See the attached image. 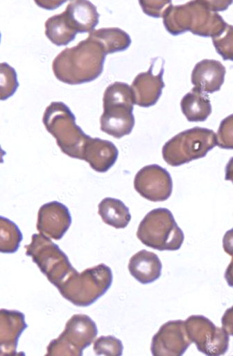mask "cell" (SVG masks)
I'll list each match as a JSON object with an SVG mask.
<instances>
[{
  "label": "cell",
  "mask_w": 233,
  "mask_h": 356,
  "mask_svg": "<svg viewBox=\"0 0 233 356\" xmlns=\"http://www.w3.org/2000/svg\"><path fill=\"white\" fill-rule=\"evenodd\" d=\"M106 56L103 45L88 36L75 47L60 52L52 63V70L58 81L71 86L82 85L101 76Z\"/></svg>",
  "instance_id": "cell-1"
},
{
  "label": "cell",
  "mask_w": 233,
  "mask_h": 356,
  "mask_svg": "<svg viewBox=\"0 0 233 356\" xmlns=\"http://www.w3.org/2000/svg\"><path fill=\"white\" fill-rule=\"evenodd\" d=\"M165 29L178 36L190 31L195 35L216 38L224 32L227 24L221 15L209 8L207 1H190L170 6L163 17Z\"/></svg>",
  "instance_id": "cell-2"
},
{
  "label": "cell",
  "mask_w": 233,
  "mask_h": 356,
  "mask_svg": "<svg viewBox=\"0 0 233 356\" xmlns=\"http://www.w3.org/2000/svg\"><path fill=\"white\" fill-rule=\"evenodd\" d=\"M43 123L63 154L83 161L90 136L76 124V117L62 102H53L44 113Z\"/></svg>",
  "instance_id": "cell-3"
},
{
  "label": "cell",
  "mask_w": 233,
  "mask_h": 356,
  "mask_svg": "<svg viewBox=\"0 0 233 356\" xmlns=\"http://www.w3.org/2000/svg\"><path fill=\"white\" fill-rule=\"evenodd\" d=\"M135 105L132 88L126 83L109 85L103 96V113L101 116V131L114 138L130 135L135 127Z\"/></svg>",
  "instance_id": "cell-4"
},
{
  "label": "cell",
  "mask_w": 233,
  "mask_h": 356,
  "mask_svg": "<svg viewBox=\"0 0 233 356\" xmlns=\"http://www.w3.org/2000/svg\"><path fill=\"white\" fill-rule=\"evenodd\" d=\"M112 279L111 268L100 264L81 273L75 270L56 289L74 305L89 307L107 293Z\"/></svg>",
  "instance_id": "cell-5"
},
{
  "label": "cell",
  "mask_w": 233,
  "mask_h": 356,
  "mask_svg": "<svg viewBox=\"0 0 233 356\" xmlns=\"http://www.w3.org/2000/svg\"><path fill=\"white\" fill-rule=\"evenodd\" d=\"M137 238L142 244L157 251H178L185 236L166 208H157L142 219L138 227Z\"/></svg>",
  "instance_id": "cell-6"
},
{
  "label": "cell",
  "mask_w": 233,
  "mask_h": 356,
  "mask_svg": "<svg viewBox=\"0 0 233 356\" xmlns=\"http://www.w3.org/2000/svg\"><path fill=\"white\" fill-rule=\"evenodd\" d=\"M216 146L215 132L196 127L169 140L162 149V155L169 165L176 168L205 157Z\"/></svg>",
  "instance_id": "cell-7"
},
{
  "label": "cell",
  "mask_w": 233,
  "mask_h": 356,
  "mask_svg": "<svg viewBox=\"0 0 233 356\" xmlns=\"http://www.w3.org/2000/svg\"><path fill=\"white\" fill-rule=\"evenodd\" d=\"M25 248L26 255L32 257L33 262L55 287L76 270L59 245L42 234H33L31 243Z\"/></svg>",
  "instance_id": "cell-8"
},
{
  "label": "cell",
  "mask_w": 233,
  "mask_h": 356,
  "mask_svg": "<svg viewBox=\"0 0 233 356\" xmlns=\"http://www.w3.org/2000/svg\"><path fill=\"white\" fill-rule=\"evenodd\" d=\"M97 335L98 329L92 318L84 314H74L67 321L62 334L49 343L46 355L82 356Z\"/></svg>",
  "instance_id": "cell-9"
},
{
  "label": "cell",
  "mask_w": 233,
  "mask_h": 356,
  "mask_svg": "<svg viewBox=\"0 0 233 356\" xmlns=\"http://www.w3.org/2000/svg\"><path fill=\"white\" fill-rule=\"evenodd\" d=\"M186 330L191 343L206 355H223L227 353L230 335L202 316H191L185 321Z\"/></svg>",
  "instance_id": "cell-10"
},
{
  "label": "cell",
  "mask_w": 233,
  "mask_h": 356,
  "mask_svg": "<svg viewBox=\"0 0 233 356\" xmlns=\"http://www.w3.org/2000/svg\"><path fill=\"white\" fill-rule=\"evenodd\" d=\"M134 187L144 199L163 202L171 196L173 181L170 172L159 165L144 166L137 173Z\"/></svg>",
  "instance_id": "cell-11"
},
{
  "label": "cell",
  "mask_w": 233,
  "mask_h": 356,
  "mask_svg": "<svg viewBox=\"0 0 233 356\" xmlns=\"http://www.w3.org/2000/svg\"><path fill=\"white\" fill-rule=\"evenodd\" d=\"M191 344L185 321H170L162 325L153 336L151 352L155 356L182 355Z\"/></svg>",
  "instance_id": "cell-12"
},
{
  "label": "cell",
  "mask_w": 233,
  "mask_h": 356,
  "mask_svg": "<svg viewBox=\"0 0 233 356\" xmlns=\"http://www.w3.org/2000/svg\"><path fill=\"white\" fill-rule=\"evenodd\" d=\"M72 225V217L65 204L51 202L43 204L37 212V229L40 234L53 238L62 240Z\"/></svg>",
  "instance_id": "cell-13"
},
{
  "label": "cell",
  "mask_w": 233,
  "mask_h": 356,
  "mask_svg": "<svg viewBox=\"0 0 233 356\" xmlns=\"http://www.w3.org/2000/svg\"><path fill=\"white\" fill-rule=\"evenodd\" d=\"M164 64L159 74H153V63L148 72L139 74L135 78L131 88L133 90L135 105L141 108H149L159 102L165 86L163 81Z\"/></svg>",
  "instance_id": "cell-14"
},
{
  "label": "cell",
  "mask_w": 233,
  "mask_h": 356,
  "mask_svg": "<svg viewBox=\"0 0 233 356\" xmlns=\"http://www.w3.org/2000/svg\"><path fill=\"white\" fill-rule=\"evenodd\" d=\"M27 328L24 313L0 309V354L16 355L19 339Z\"/></svg>",
  "instance_id": "cell-15"
},
{
  "label": "cell",
  "mask_w": 233,
  "mask_h": 356,
  "mask_svg": "<svg viewBox=\"0 0 233 356\" xmlns=\"http://www.w3.org/2000/svg\"><path fill=\"white\" fill-rule=\"evenodd\" d=\"M225 67L217 60H202L191 73V84L205 94L219 92L224 84Z\"/></svg>",
  "instance_id": "cell-16"
},
{
  "label": "cell",
  "mask_w": 233,
  "mask_h": 356,
  "mask_svg": "<svg viewBox=\"0 0 233 356\" xmlns=\"http://www.w3.org/2000/svg\"><path fill=\"white\" fill-rule=\"evenodd\" d=\"M119 158V149L114 143L101 138L89 140L83 161L88 162L95 172L105 173L114 165Z\"/></svg>",
  "instance_id": "cell-17"
},
{
  "label": "cell",
  "mask_w": 233,
  "mask_h": 356,
  "mask_svg": "<svg viewBox=\"0 0 233 356\" xmlns=\"http://www.w3.org/2000/svg\"><path fill=\"white\" fill-rule=\"evenodd\" d=\"M128 268L137 282L146 285L161 277L163 265L155 253L141 250L131 257Z\"/></svg>",
  "instance_id": "cell-18"
},
{
  "label": "cell",
  "mask_w": 233,
  "mask_h": 356,
  "mask_svg": "<svg viewBox=\"0 0 233 356\" xmlns=\"http://www.w3.org/2000/svg\"><path fill=\"white\" fill-rule=\"evenodd\" d=\"M67 18L78 33H90L99 24L100 14L96 6L85 0H75L65 10Z\"/></svg>",
  "instance_id": "cell-19"
},
{
  "label": "cell",
  "mask_w": 233,
  "mask_h": 356,
  "mask_svg": "<svg viewBox=\"0 0 233 356\" xmlns=\"http://www.w3.org/2000/svg\"><path fill=\"white\" fill-rule=\"evenodd\" d=\"M183 115L190 122H204L212 113L209 98L201 90L193 88L180 102Z\"/></svg>",
  "instance_id": "cell-20"
},
{
  "label": "cell",
  "mask_w": 233,
  "mask_h": 356,
  "mask_svg": "<svg viewBox=\"0 0 233 356\" xmlns=\"http://www.w3.org/2000/svg\"><path fill=\"white\" fill-rule=\"evenodd\" d=\"M98 214L103 222L116 229H126L131 220L129 208L121 200L114 198L101 200Z\"/></svg>",
  "instance_id": "cell-21"
},
{
  "label": "cell",
  "mask_w": 233,
  "mask_h": 356,
  "mask_svg": "<svg viewBox=\"0 0 233 356\" xmlns=\"http://www.w3.org/2000/svg\"><path fill=\"white\" fill-rule=\"evenodd\" d=\"M45 35L52 44L62 47L67 45L75 39L78 32L71 25L65 11L55 15L45 22Z\"/></svg>",
  "instance_id": "cell-22"
},
{
  "label": "cell",
  "mask_w": 233,
  "mask_h": 356,
  "mask_svg": "<svg viewBox=\"0 0 233 356\" xmlns=\"http://www.w3.org/2000/svg\"><path fill=\"white\" fill-rule=\"evenodd\" d=\"M89 37L103 45L107 55L125 51L131 44L129 34L119 28L94 30L89 33Z\"/></svg>",
  "instance_id": "cell-23"
},
{
  "label": "cell",
  "mask_w": 233,
  "mask_h": 356,
  "mask_svg": "<svg viewBox=\"0 0 233 356\" xmlns=\"http://www.w3.org/2000/svg\"><path fill=\"white\" fill-rule=\"evenodd\" d=\"M22 238L24 236L16 223L0 217V252H17Z\"/></svg>",
  "instance_id": "cell-24"
},
{
  "label": "cell",
  "mask_w": 233,
  "mask_h": 356,
  "mask_svg": "<svg viewBox=\"0 0 233 356\" xmlns=\"http://www.w3.org/2000/svg\"><path fill=\"white\" fill-rule=\"evenodd\" d=\"M0 99L5 101L12 97L19 87L17 74L8 63L0 64Z\"/></svg>",
  "instance_id": "cell-25"
},
{
  "label": "cell",
  "mask_w": 233,
  "mask_h": 356,
  "mask_svg": "<svg viewBox=\"0 0 233 356\" xmlns=\"http://www.w3.org/2000/svg\"><path fill=\"white\" fill-rule=\"evenodd\" d=\"M94 352L97 355H122V341L114 336L100 337L94 342Z\"/></svg>",
  "instance_id": "cell-26"
},
{
  "label": "cell",
  "mask_w": 233,
  "mask_h": 356,
  "mask_svg": "<svg viewBox=\"0 0 233 356\" xmlns=\"http://www.w3.org/2000/svg\"><path fill=\"white\" fill-rule=\"evenodd\" d=\"M212 42L218 54L224 60L233 62V26L227 24L224 32L219 36L213 38Z\"/></svg>",
  "instance_id": "cell-27"
},
{
  "label": "cell",
  "mask_w": 233,
  "mask_h": 356,
  "mask_svg": "<svg viewBox=\"0 0 233 356\" xmlns=\"http://www.w3.org/2000/svg\"><path fill=\"white\" fill-rule=\"evenodd\" d=\"M216 138L221 149L233 150V115L221 121Z\"/></svg>",
  "instance_id": "cell-28"
},
{
  "label": "cell",
  "mask_w": 233,
  "mask_h": 356,
  "mask_svg": "<svg viewBox=\"0 0 233 356\" xmlns=\"http://www.w3.org/2000/svg\"><path fill=\"white\" fill-rule=\"evenodd\" d=\"M142 10L149 17H163L165 11L172 5L171 1H140Z\"/></svg>",
  "instance_id": "cell-29"
},
{
  "label": "cell",
  "mask_w": 233,
  "mask_h": 356,
  "mask_svg": "<svg viewBox=\"0 0 233 356\" xmlns=\"http://www.w3.org/2000/svg\"><path fill=\"white\" fill-rule=\"evenodd\" d=\"M221 324L228 334L233 336V306L225 310L223 318H221Z\"/></svg>",
  "instance_id": "cell-30"
},
{
  "label": "cell",
  "mask_w": 233,
  "mask_h": 356,
  "mask_svg": "<svg viewBox=\"0 0 233 356\" xmlns=\"http://www.w3.org/2000/svg\"><path fill=\"white\" fill-rule=\"evenodd\" d=\"M223 242L224 251L233 257V228L225 234Z\"/></svg>",
  "instance_id": "cell-31"
},
{
  "label": "cell",
  "mask_w": 233,
  "mask_h": 356,
  "mask_svg": "<svg viewBox=\"0 0 233 356\" xmlns=\"http://www.w3.org/2000/svg\"><path fill=\"white\" fill-rule=\"evenodd\" d=\"M66 1H61V2H49V1H36L37 6H40V7H42V8L46 9V10H55L56 7H58L60 6H62L63 3H65Z\"/></svg>",
  "instance_id": "cell-32"
},
{
  "label": "cell",
  "mask_w": 233,
  "mask_h": 356,
  "mask_svg": "<svg viewBox=\"0 0 233 356\" xmlns=\"http://www.w3.org/2000/svg\"><path fill=\"white\" fill-rule=\"evenodd\" d=\"M225 279L227 280L228 286L233 287V257L225 272Z\"/></svg>",
  "instance_id": "cell-33"
},
{
  "label": "cell",
  "mask_w": 233,
  "mask_h": 356,
  "mask_svg": "<svg viewBox=\"0 0 233 356\" xmlns=\"http://www.w3.org/2000/svg\"><path fill=\"white\" fill-rule=\"evenodd\" d=\"M225 179L227 181H231L233 184V157L228 161L227 166L225 169Z\"/></svg>",
  "instance_id": "cell-34"
}]
</instances>
